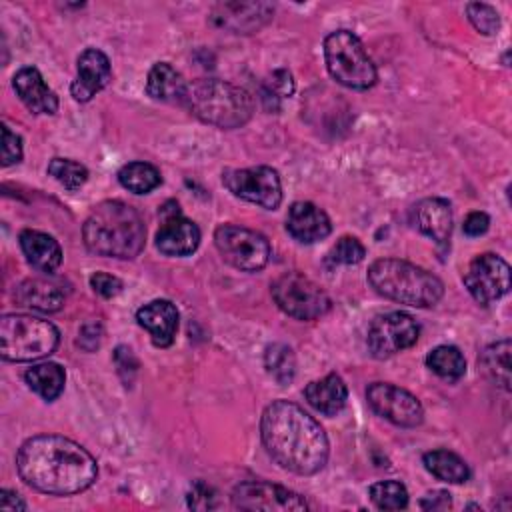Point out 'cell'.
I'll list each match as a JSON object with an SVG mask.
<instances>
[{
    "label": "cell",
    "mask_w": 512,
    "mask_h": 512,
    "mask_svg": "<svg viewBox=\"0 0 512 512\" xmlns=\"http://www.w3.org/2000/svg\"><path fill=\"white\" fill-rule=\"evenodd\" d=\"M464 286L472 298L488 306L510 290V266L498 254H478L464 272Z\"/></svg>",
    "instance_id": "7c38bea8"
},
{
    "label": "cell",
    "mask_w": 512,
    "mask_h": 512,
    "mask_svg": "<svg viewBox=\"0 0 512 512\" xmlns=\"http://www.w3.org/2000/svg\"><path fill=\"white\" fill-rule=\"evenodd\" d=\"M294 92V80L292 74L284 68L274 70L268 74L260 86V100L264 110L268 112H278L280 104L284 98H288Z\"/></svg>",
    "instance_id": "1f68e13d"
},
{
    "label": "cell",
    "mask_w": 512,
    "mask_h": 512,
    "mask_svg": "<svg viewBox=\"0 0 512 512\" xmlns=\"http://www.w3.org/2000/svg\"><path fill=\"white\" fill-rule=\"evenodd\" d=\"M214 244L230 266L244 272L262 270L270 260L268 238L238 224H220L214 230Z\"/></svg>",
    "instance_id": "9c48e42d"
},
{
    "label": "cell",
    "mask_w": 512,
    "mask_h": 512,
    "mask_svg": "<svg viewBox=\"0 0 512 512\" xmlns=\"http://www.w3.org/2000/svg\"><path fill=\"white\" fill-rule=\"evenodd\" d=\"M366 256V248L362 246V242L354 236H342L332 250L328 252V262L330 264H358L362 262Z\"/></svg>",
    "instance_id": "d590c367"
},
{
    "label": "cell",
    "mask_w": 512,
    "mask_h": 512,
    "mask_svg": "<svg viewBox=\"0 0 512 512\" xmlns=\"http://www.w3.org/2000/svg\"><path fill=\"white\" fill-rule=\"evenodd\" d=\"M286 230L294 240L312 244V242L324 240L330 234L332 224H330L328 214L322 208H318L312 202L300 200L288 208Z\"/></svg>",
    "instance_id": "ac0fdd59"
},
{
    "label": "cell",
    "mask_w": 512,
    "mask_h": 512,
    "mask_svg": "<svg viewBox=\"0 0 512 512\" xmlns=\"http://www.w3.org/2000/svg\"><path fill=\"white\" fill-rule=\"evenodd\" d=\"M188 84L168 62H156L146 80V94L160 102H184Z\"/></svg>",
    "instance_id": "d4e9b609"
},
{
    "label": "cell",
    "mask_w": 512,
    "mask_h": 512,
    "mask_svg": "<svg viewBox=\"0 0 512 512\" xmlns=\"http://www.w3.org/2000/svg\"><path fill=\"white\" fill-rule=\"evenodd\" d=\"M90 286L96 294H100L104 298H112L122 292V280L112 274H106V272H94L90 276Z\"/></svg>",
    "instance_id": "f35d334b"
},
{
    "label": "cell",
    "mask_w": 512,
    "mask_h": 512,
    "mask_svg": "<svg viewBox=\"0 0 512 512\" xmlns=\"http://www.w3.org/2000/svg\"><path fill=\"white\" fill-rule=\"evenodd\" d=\"M12 86L18 98L32 114H54L58 110V96L48 88L42 74L34 66H24L14 74Z\"/></svg>",
    "instance_id": "d6986e66"
},
{
    "label": "cell",
    "mask_w": 512,
    "mask_h": 512,
    "mask_svg": "<svg viewBox=\"0 0 512 512\" xmlns=\"http://www.w3.org/2000/svg\"><path fill=\"white\" fill-rule=\"evenodd\" d=\"M22 160V138L8 126H2V166H12Z\"/></svg>",
    "instance_id": "8d00e7d4"
},
{
    "label": "cell",
    "mask_w": 512,
    "mask_h": 512,
    "mask_svg": "<svg viewBox=\"0 0 512 512\" xmlns=\"http://www.w3.org/2000/svg\"><path fill=\"white\" fill-rule=\"evenodd\" d=\"M260 436L270 458L294 474H316L328 460L324 428L294 402L268 404L262 412Z\"/></svg>",
    "instance_id": "7a4b0ae2"
},
{
    "label": "cell",
    "mask_w": 512,
    "mask_h": 512,
    "mask_svg": "<svg viewBox=\"0 0 512 512\" xmlns=\"http://www.w3.org/2000/svg\"><path fill=\"white\" fill-rule=\"evenodd\" d=\"M20 248L28 260V264L40 272H54L62 262V248L46 232L40 230H24L18 236Z\"/></svg>",
    "instance_id": "603a6c76"
},
{
    "label": "cell",
    "mask_w": 512,
    "mask_h": 512,
    "mask_svg": "<svg viewBox=\"0 0 512 512\" xmlns=\"http://www.w3.org/2000/svg\"><path fill=\"white\" fill-rule=\"evenodd\" d=\"M24 380L30 386V390H34L42 400L52 402L64 390L66 372L56 362H42V364H34L32 368H28L24 374Z\"/></svg>",
    "instance_id": "484cf974"
},
{
    "label": "cell",
    "mask_w": 512,
    "mask_h": 512,
    "mask_svg": "<svg viewBox=\"0 0 512 512\" xmlns=\"http://www.w3.org/2000/svg\"><path fill=\"white\" fill-rule=\"evenodd\" d=\"M304 396L314 410H318L324 416H334L344 408L348 388L336 372H330L320 380H312L304 388Z\"/></svg>",
    "instance_id": "cb8c5ba5"
},
{
    "label": "cell",
    "mask_w": 512,
    "mask_h": 512,
    "mask_svg": "<svg viewBox=\"0 0 512 512\" xmlns=\"http://www.w3.org/2000/svg\"><path fill=\"white\" fill-rule=\"evenodd\" d=\"M90 252L106 258H136L146 242V226L136 208L122 200L100 202L82 226Z\"/></svg>",
    "instance_id": "3957f363"
},
{
    "label": "cell",
    "mask_w": 512,
    "mask_h": 512,
    "mask_svg": "<svg viewBox=\"0 0 512 512\" xmlns=\"http://www.w3.org/2000/svg\"><path fill=\"white\" fill-rule=\"evenodd\" d=\"M368 494L374 506L380 510H402L408 506V490L398 480L374 482Z\"/></svg>",
    "instance_id": "d6a6232c"
},
{
    "label": "cell",
    "mask_w": 512,
    "mask_h": 512,
    "mask_svg": "<svg viewBox=\"0 0 512 512\" xmlns=\"http://www.w3.org/2000/svg\"><path fill=\"white\" fill-rule=\"evenodd\" d=\"M482 368L490 380L504 390L510 388V340L490 344L482 354Z\"/></svg>",
    "instance_id": "f546056e"
},
{
    "label": "cell",
    "mask_w": 512,
    "mask_h": 512,
    "mask_svg": "<svg viewBox=\"0 0 512 512\" xmlns=\"http://www.w3.org/2000/svg\"><path fill=\"white\" fill-rule=\"evenodd\" d=\"M422 462L426 466V470L436 476L438 480L450 482V484H462L470 478V468L468 464L454 452L438 448V450H430L422 456Z\"/></svg>",
    "instance_id": "4316f807"
},
{
    "label": "cell",
    "mask_w": 512,
    "mask_h": 512,
    "mask_svg": "<svg viewBox=\"0 0 512 512\" xmlns=\"http://www.w3.org/2000/svg\"><path fill=\"white\" fill-rule=\"evenodd\" d=\"M48 174L66 190H78L88 180L86 166L70 158H52L48 164Z\"/></svg>",
    "instance_id": "836d02e7"
},
{
    "label": "cell",
    "mask_w": 512,
    "mask_h": 512,
    "mask_svg": "<svg viewBox=\"0 0 512 512\" xmlns=\"http://www.w3.org/2000/svg\"><path fill=\"white\" fill-rule=\"evenodd\" d=\"M136 320L150 332L152 344L168 348L174 342L178 330V310L170 300H152L138 308Z\"/></svg>",
    "instance_id": "ffe728a7"
},
{
    "label": "cell",
    "mask_w": 512,
    "mask_h": 512,
    "mask_svg": "<svg viewBox=\"0 0 512 512\" xmlns=\"http://www.w3.org/2000/svg\"><path fill=\"white\" fill-rule=\"evenodd\" d=\"M420 334L418 322L400 310L376 316L368 326L366 344L374 358H388L416 344Z\"/></svg>",
    "instance_id": "8fae6325"
},
{
    "label": "cell",
    "mask_w": 512,
    "mask_h": 512,
    "mask_svg": "<svg viewBox=\"0 0 512 512\" xmlns=\"http://www.w3.org/2000/svg\"><path fill=\"white\" fill-rule=\"evenodd\" d=\"M118 182L134 194H148L160 186L162 176L156 166L138 160V162L124 164L118 170Z\"/></svg>",
    "instance_id": "83f0119b"
},
{
    "label": "cell",
    "mask_w": 512,
    "mask_h": 512,
    "mask_svg": "<svg viewBox=\"0 0 512 512\" xmlns=\"http://www.w3.org/2000/svg\"><path fill=\"white\" fill-rule=\"evenodd\" d=\"M14 300L20 306L40 310V312H56L64 306L66 294L60 284L44 278H28L20 282L14 290Z\"/></svg>",
    "instance_id": "7402d4cb"
},
{
    "label": "cell",
    "mask_w": 512,
    "mask_h": 512,
    "mask_svg": "<svg viewBox=\"0 0 512 512\" xmlns=\"http://www.w3.org/2000/svg\"><path fill=\"white\" fill-rule=\"evenodd\" d=\"M366 398L376 414L396 426L414 428L424 420V408L418 398L396 384L374 382L368 386Z\"/></svg>",
    "instance_id": "4fadbf2b"
},
{
    "label": "cell",
    "mask_w": 512,
    "mask_h": 512,
    "mask_svg": "<svg viewBox=\"0 0 512 512\" xmlns=\"http://www.w3.org/2000/svg\"><path fill=\"white\" fill-rule=\"evenodd\" d=\"M184 104L206 124L232 130L252 118V96L230 82L218 78H198L186 88Z\"/></svg>",
    "instance_id": "5b68a950"
},
{
    "label": "cell",
    "mask_w": 512,
    "mask_h": 512,
    "mask_svg": "<svg viewBox=\"0 0 512 512\" xmlns=\"http://www.w3.org/2000/svg\"><path fill=\"white\" fill-rule=\"evenodd\" d=\"M232 504L240 510H266V512H288L306 510L308 502L304 496L262 480L242 482L232 492Z\"/></svg>",
    "instance_id": "5bb4252c"
},
{
    "label": "cell",
    "mask_w": 512,
    "mask_h": 512,
    "mask_svg": "<svg viewBox=\"0 0 512 512\" xmlns=\"http://www.w3.org/2000/svg\"><path fill=\"white\" fill-rule=\"evenodd\" d=\"M368 282L380 296L414 308H430L444 294V284L438 276L400 258L372 262Z\"/></svg>",
    "instance_id": "277c9868"
},
{
    "label": "cell",
    "mask_w": 512,
    "mask_h": 512,
    "mask_svg": "<svg viewBox=\"0 0 512 512\" xmlns=\"http://www.w3.org/2000/svg\"><path fill=\"white\" fill-rule=\"evenodd\" d=\"M112 80L108 56L98 48H86L76 60V78L70 84V94L78 102H88L96 92Z\"/></svg>",
    "instance_id": "e0dca14e"
},
{
    "label": "cell",
    "mask_w": 512,
    "mask_h": 512,
    "mask_svg": "<svg viewBox=\"0 0 512 512\" xmlns=\"http://www.w3.org/2000/svg\"><path fill=\"white\" fill-rule=\"evenodd\" d=\"M466 14L468 20L472 22V26L486 36H492L498 28H500V16L496 12L494 6L484 4V2H470L466 6Z\"/></svg>",
    "instance_id": "e575fe53"
},
{
    "label": "cell",
    "mask_w": 512,
    "mask_h": 512,
    "mask_svg": "<svg viewBox=\"0 0 512 512\" xmlns=\"http://www.w3.org/2000/svg\"><path fill=\"white\" fill-rule=\"evenodd\" d=\"M222 184L238 198L274 210L282 202L280 176L270 166L230 168L222 174Z\"/></svg>",
    "instance_id": "30bf717a"
},
{
    "label": "cell",
    "mask_w": 512,
    "mask_h": 512,
    "mask_svg": "<svg viewBox=\"0 0 512 512\" xmlns=\"http://www.w3.org/2000/svg\"><path fill=\"white\" fill-rule=\"evenodd\" d=\"M100 336H102V328H100V324H94V322L84 324V326H82V330H80L78 346H84V344H86V340H90V344H88V352H90V350H94V348H98V346H100Z\"/></svg>",
    "instance_id": "b9f144b4"
},
{
    "label": "cell",
    "mask_w": 512,
    "mask_h": 512,
    "mask_svg": "<svg viewBox=\"0 0 512 512\" xmlns=\"http://www.w3.org/2000/svg\"><path fill=\"white\" fill-rule=\"evenodd\" d=\"M20 478L38 492L68 496L90 488L98 476L94 456L78 442L40 434L28 438L16 454Z\"/></svg>",
    "instance_id": "6da1fadb"
},
{
    "label": "cell",
    "mask_w": 512,
    "mask_h": 512,
    "mask_svg": "<svg viewBox=\"0 0 512 512\" xmlns=\"http://www.w3.org/2000/svg\"><path fill=\"white\" fill-rule=\"evenodd\" d=\"M60 334L48 320L28 314H4L0 318V354L8 362H32L50 356Z\"/></svg>",
    "instance_id": "8992f818"
},
{
    "label": "cell",
    "mask_w": 512,
    "mask_h": 512,
    "mask_svg": "<svg viewBox=\"0 0 512 512\" xmlns=\"http://www.w3.org/2000/svg\"><path fill=\"white\" fill-rule=\"evenodd\" d=\"M270 290L278 308L298 320H316L324 316L332 304L322 286L296 270L278 276Z\"/></svg>",
    "instance_id": "ba28073f"
},
{
    "label": "cell",
    "mask_w": 512,
    "mask_h": 512,
    "mask_svg": "<svg viewBox=\"0 0 512 512\" xmlns=\"http://www.w3.org/2000/svg\"><path fill=\"white\" fill-rule=\"evenodd\" d=\"M324 58L330 76L346 88L366 90L378 80L362 40L350 30H334L324 38Z\"/></svg>",
    "instance_id": "52a82bcc"
},
{
    "label": "cell",
    "mask_w": 512,
    "mask_h": 512,
    "mask_svg": "<svg viewBox=\"0 0 512 512\" xmlns=\"http://www.w3.org/2000/svg\"><path fill=\"white\" fill-rule=\"evenodd\" d=\"M162 224L156 232V248L166 256H188L192 254L200 244V230L198 226L184 218L178 210V204L172 202V208L168 204L162 210Z\"/></svg>",
    "instance_id": "2e32d148"
},
{
    "label": "cell",
    "mask_w": 512,
    "mask_h": 512,
    "mask_svg": "<svg viewBox=\"0 0 512 512\" xmlns=\"http://www.w3.org/2000/svg\"><path fill=\"white\" fill-rule=\"evenodd\" d=\"M420 506L426 508V510H444V508H450L452 506V500H450V494L444 492V490H434V492H428L422 500H420Z\"/></svg>",
    "instance_id": "60d3db41"
},
{
    "label": "cell",
    "mask_w": 512,
    "mask_h": 512,
    "mask_svg": "<svg viewBox=\"0 0 512 512\" xmlns=\"http://www.w3.org/2000/svg\"><path fill=\"white\" fill-rule=\"evenodd\" d=\"M188 506L196 510H206V508H216V492L212 486L204 482H196L188 494Z\"/></svg>",
    "instance_id": "74e56055"
},
{
    "label": "cell",
    "mask_w": 512,
    "mask_h": 512,
    "mask_svg": "<svg viewBox=\"0 0 512 512\" xmlns=\"http://www.w3.org/2000/svg\"><path fill=\"white\" fill-rule=\"evenodd\" d=\"M426 366L444 380H458L466 372V360L456 346H436L426 356Z\"/></svg>",
    "instance_id": "f1b7e54d"
},
{
    "label": "cell",
    "mask_w": 512,
    "mask_h": 512,
    "mask_svg": "<svg viewBox=\"0 0 512 512\" xmlns=\"http://www.w3.org/2000/svg\"><path fill=\"white\" fill-rule=\"evenodd\" d=\"M412 224L438 244L448 242L452 232V208L444 198H424L412 208Z\"/></svg>",
    "instance_id": "44dd1931"
},
{
    "label": "cell",
    "mask_w": 512,
    "mask_h": 512,
    "mask_svg": "<svg viewBox=\"0 0 512 512\" xmlns=\"http://www.w3.org/2000/svg\"><path fill=\"white\" fill-rule=\"evenodd\" d=\"M274 16L270 2H220L212 8L214 26L232 34H252L266 26Z\"/></svg>",
    "instance_id": "9a60e30c"
},
{
    "label": "cell",
    "mask_w": 512,
    "mask_h": 512,
    "mask_svg": "<svg viewBox=\"0 0 512 512\" xmlns=\"http://www.w3.org/2000/svg\"><path fill=\"white\" fill-rule=\"evenodd\" d=\"M0 508L2 510H26V502L10 490H0Z\"/></svg>",
    "instance_id": "7bdbcfd3"
},
{
    "label": "cell",
    "mask_w": 512,
    "mask_h": 512,
    "mask_svg": "<svg viewBox=\"0 0 512 512\" xmlns=\"http://www.w3.org/2000/svg\"><path fill=\"white\" fill-rule=\"evenodd\" d=\"M264 366L268 374L278 382V384H288L292 382L296 374V356L288 344L276 342L270 344L264 352Z\"/></svg>",
    "instance_id": "4dcf8cb0"
},
{
    "label": "cell",
    "mask_w": 512,
    "mask_h": 512,
    "mask_svg": "<svg viewBox=\"0 0 512 512\" xmlns=\"http://www.w3.org/2000/svg\"><path fill=\"white\" fill-rule=\"evenodd\" d=\"M488 226H490L488 214L480 212V210H474L466 216L462 230H464L466 236H482L488 230Z\"/></svg>",
    "instance_id": "ab89813d"
}]
</instances>
